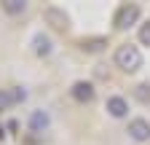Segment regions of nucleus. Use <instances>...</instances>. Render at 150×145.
<instances>
[{"mask_svg":"<svg viewBox=\"0 0 150 145\" xmlns=\"http://www.w3.org/2000/svg\"><path fill=\"white\" fill-rule=\"evenodd\" d=\"M115 65L123 70V72H137L142 67V51L131 43H123L115 48Z\"/></svg>","mask_w":150,"mask_h":145,"instance_id":"1","label":"nucleus"},{"mask_svg":"<svg viewBox=\"0 0 150 145\" xmlns=\"http://www.w3.org/2000/svg\"><path fill=\"white\" fill-rule=\"evenodd\" d=\"M105 110L112 116V118H126L129 116V102L123 100V97H107V102H105Z\"/></svg>","mask_w":150,"mask_h":145,"instance_id":"5","label":"nucleus"},{"mask_svg":"<svg viewBox=\"0 0 150 145\" xmlns=\"http://www.w3.org/2000/svg\"><path fill=\"white\" fill-rule=\"evenodd\" d=\"M3 134H6V132H3V126H0V140H3Z\"/></svg>","mask_w":150,"mask_h":145,"instance_id":"13","label":"nucleus"},{"mask_svg":"<svg viewBox=\"0 0 150 145\" xmlns=\"http://www.w3.org/2000/svg\"><path fill=\"white\" fill-rule=\"evenodd\" d=\"M126 132L134 142H150V121L147 118H131Z\"/></svg>","mask_w":150,"mask_h":145,"instance_id":"3","label":"nucleus"},{"mask_svg":"<svg viewBox=\"0 0 150 145\" xmlns=\"http://www.w3.org/2000/svg\"><path fill=\"white\" fill-rule=\"evenodd\" d=\"M70 94H72V100H75V102L86 105V102H91V100H94V86H91L88 81H75V83H72V89H70Z\"/></svg>","mask_w":150,"mask_h":145,"instance_id":"4","label":"nucleus"},{"mask_svg":"<svg viewBox=\"0 0 150 145\" xmlns=\"http://www.w3.org/2000/svg\"><path fill=\"white\" fill-rule=\"evenodd\" d=\"M139 43L142 46H150V22H145L139 27Z\"/></svg>","mask_w":150,"mask_h":145,"instance_id":"12","label":"nucleus"},{"mask_svg":"<svg viewBox=\"0 0 150 145\" xmlns=\"http://www.w3.org/2000/svg\"><path fill=\"white\" fill-rule=\"evenodd\" d=\"M134 97H137L139 102H150V83H139V86H134Z\"/></svg>","mask_w":150,"mask_h":145,"instance_id":"11","label":"nucleus"},{"mask_svg":"<svg viewBox=\"0 0 150 145\" xmlns=\"http://www.w3.org/2000/svg\"><path fill=\"white\" fill-rule=\"evenodd\" d=\"M32 48H35V54H38V57H48V54L54 51L51 38H48V35H43V32H38L35 38H32Z\"/></svg>","mask_w":150,"mask_h":145,"instance_id":"7","label":"nucleus"},{"mask_svg":"<svg viewBox=\"0 0 150 145\" xmlns=\"http://www.w3.org/2000/svg\"><path fill=\"white\" fill-rule=\"evenodd\" d=\"M46 22H51L56 30H67V14L59 11V8H46Z\"/></svg>","mask_w":150,"mask_h":145,"instance_id":"8","label":"nucleus"},{"mask_svg":"<svg viewBox=\"0 0 150 145\" xmlns=\"http://www.w3.org/2000/svg\"><path fill=\"white\" fill-rule=\"evenodd\" d=\"M11 105H16V102H13V94L8 92V89H0V113L8 110Z\"/></svg>","mask_w":150,"mask_h":145,"instance_id":"10","label":"nucleus"},{"mask_svg":"<svg viewBox=\"0 0 150 145\" xmlns=\"http://www.w3.org/2000/svg\"><path fill=\"white\" fill-rule=\"evenodd\" d=\"M139 6L137 3H123L118 11H115V16H112V24H115V30H129L131 24H137L139 22Z\"/></svg>","mask_w":150,"mask_h":145,"instance_id":"2","label":"nucleus"},{"mask_svg":"<svg viewBox=\"0 0 150 145\" xmlns=\"http://www.w3.org/2000/svg\"><path fill=\"white\" fill-rule=\"evenodd\" d=\"M48 126H51V116H48L46 110H32V116H30V129H32L35 134L46 132Z\"/></svg>","mask_w":150,"mask_h":145,"instance_id":"6","label":"nucleus"},{"mask_svg":"<svg viewBox=\"0 0 150 145\" xmlns=\"http://www.w3.org/2000/svg\"><path fill=\"white\" fill-rule=\"evenodd\" d=\"M0 6H3V11L11 14V16H19V14L27 11V3H24V0H3Z\"/></svg>","mask_w":150,"mask_h":145,"instance_id":"9","label":"nucleus"}]
</instances>
